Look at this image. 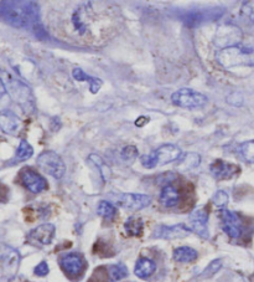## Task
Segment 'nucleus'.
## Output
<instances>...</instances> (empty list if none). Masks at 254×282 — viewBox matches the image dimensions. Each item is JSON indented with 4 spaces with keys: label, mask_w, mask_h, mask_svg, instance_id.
Wrapping results in <instances>:
<instances>
[{
    "label": "nucleus",
    "mask_w": 254,
    "mask_h": 282,
    "mask_svg": "<svg viewBox=\"0 0 254 282\" xmlns=\"http://www.w3.org/2000/svg\"><path fill=\"white\" fill-rule=\"evenodd\" d=\"M56 23L63 36L78 45H99L117 32L119 13L107 3H77L67 5L57 16Z\"/></svg>",
    "instance_id": "f257e3e1"
},
{
    "label": "nucleus",
    "mask_w": 254,
    "mask_h": 282,
    "mask_svg": "<svg viewBox=\"0 0 254 282\" xmlns=\"http://www.w3.org/2000/svg\"><path fill=\"white\" fill-rule=\"evenodd\" d=\"M0 19L14 27H35L40 21V7L35 2H0Z\"/></svg>",
    "instance_id": "f03ea898"
},
{
    "label": "nucleus",
    "mask_w": 254,
    "mask_h": 282,
    "mask_svg": "<svg viewBox=\"0 0 254 282\" xmlns=\"http://www.w3.org/2000/svg\"><path fill=\"white\" fill-rule=\"evenodd\" d=\"M0 80L5 90L10 95L11 100L18 103L25 112H31L35 106H33V97L29 86L13 77L8 72H0Z\"/></svg>",
    "instance_id": "7ed1b4c3"
},
{
    "label": "nucleus",
    "mask_w": 254,
    "mask_h": 282,
    "mask_svg": "<svg viewBox=\"0 0 254 282\" xmlns=\"http://www.w3.org/2000/svg\"><path fill=\"white\" fill-rule=\"evenodd\" d=\"M216 58L225 69L254 66V50L238 44L217 51Z\"/></svg>",
    "instance_id": "20e7f679"
},
{
    "label": "nucleus",
    "mask_w": 254,
    "mask_h": 282,
    "mask_svg": "<svg viewBox=\"0 0 254 282\" xmlns=\"http://www.w3.org/2000/svg\"><path fill=\"white\" fill-rule=\"evenodd\" d=\"M171 101L174 105H176L181 108L197 110V108L205 107L207 105L208 100L201 92L191 90V88H181V90L172 93Z\"/></svg>",
    "instance_id": "39448f33"
},
{
    "label": "nucleus",
    "mask_w": 254,
    "mask_h": 282,
    "mask_svg": "<svg viewBox=\"0 0 254 282\" xmlns=\"http://www.w3.org/2000/svg\"><path fill=\"white\" fill-rule=\"evenodd\" d=\"M38 166L44 170L45 173L54 177L55 179H61L66 172V166L57 153L52 150L43 152L38 158Z\"/></svg>",
    "instance_id": "423d86ee"
},
{
    "label": "nucleus",
    "mask_w": 254,
    "mask_h": 282,
    "mask_svg": "<svg viewBox=\"0 0 254 282\" xmlns=\"http://www.w3.org/2000/svg\"><path fill=\"white\" fill-rule=\"evenodd\" d=\"M20 180L22 185L33 194H39V193L46 191L47 186H49L43 175H40L36 170L31 168H24L21 170Z\"/></svg>",
    "instance_id": "0eeeda50"
},
{
    "label": "nucleus",
    "mask_w": 254,
    "mask_h": 282,
    "mask_svg": "<svg viewBox=\"0 0 254 282\" xmlns=\"http://www.w3.org/2000/svg\"><path fill=\"white\" fill-rule=\"evenodd\" d=\"M222 222V229L231 239H239L243 233V228H242V220L239 215L237 213H233L231 210H226L223 209L220 214Z\"/></svg>",
    "instance_id": "6e6552de"
},
{
    "label": "nucleus",
    "mask_w": 254,
    "mask_h": 282,
    "mask_svg": "<svg viewBox=\"0 0 254 282\" xmlns=\"http://www.w3.org/2000/svg\"><path fill=\"white\" fill-rule=\"evenodd\" d=\"M117 203L122 208L128 209V210H141L147 208L152 203V198L145 194H133V193H125V194H119L117 197Z\"/></svg>",
    "instance_id": "1a4fd4ad"
},
{
    "label": "nucleus",
    "mask_w": 254,
    "mask_h": 282,
    "mask_svg": "<svg viewBox=\"0 0 254 282\" xmlns=\"http://www.w3.org/2000/svg\"><path fill=\"white\" fill-rule=\"evenodd\" d=\"M225 13V9L222 8H212V9H203V10H197V12L189 13L186 15L185 23L189 26L195 27L197 25L206 23V21H212L219 19L222 14Z\"/></svg>",
    "instance_id": "9d476101"
},
{
    "label": "nucleus",
    "mask_w": 254,
    "mask_h": 282,
    "mask_svg": "<svg viewBox=\"0 0 254 282\" xmlns=\"http://www.w3.org/2000/svg\"><path fill=\"white\" fill-rule=\"evenodd\" d=\"M54 235L55 226L52 224H43L30 231L27 240L30 244L36 245V246H44V245H49L52 241Z\"/></svg>",
    "instance_id": "9b49d317"
},
{
    "label": "nucleus",
    "mask_w": 254,
    "mask_h": 282,
    "mask_svg": "<svg viewBox=\"0 0 254 282\" xmlns=\"http://www.w3.org/2000/svg\"><path fill=\"white\" fill-rule=\"evenodd\" d=\"M208 213L206 211L205 208L195 209L191 214H190V229L191 231L196 233L203 239L208 237Z\"/></svg>",
    "instance_id": "f8f14e48"
},
{
    "label": "nucleus",
    "mask_w": 254,
    "mask_h": 282,
    "mask_svg": "<svg viewBox=\"0 0 254 282\" xmlns=\"http://www.w3.org/2000/svg\"><path fill=\"white\" fill-rule=\"evenodd\" d=\"M241 32L237 27L231 26V25H225L221 29L217 32L216 34V43L217 45L222 49L226 47L238 45L239 40H241Z\"/></svg>",
    "instance_id": "ddd939ff"
},
{
    "label": "nucleus",
    "mask_w": 254,
    "mask_h": 282,
    "mask_svg": "<svg viewBox=\"0 0 254 282\" xmlns=\"http://www.w3.org/2000/svg\"><path fill=\"white\" fill-rule=\"evenodd\" d=\"M60 265L67 275L77 276L85 269V260L80 254L69 253L61 256Z\"/></svg>",
    "instance_id": "4468645a"
},
{
    "label": "nucleus",
    "mask_w": 254,
    "mask_h": 282,
    "mask_svg": "<svg viewBox=\"0 0 254 282\" xmlns=\"http://www.w3.org/2000/svg\"><path fill=\"white\" fill-rule=\"evenodd\" d=\"M190 233H191V229L184 224H177L172 226L159 225L154 230V233H153V236L158 237V239L172 240L177 239V237L188 236L190 235Z\"/></svg>",
    "instance_id": "2eb2a0df"
},
{
    "label": "nucleus",
    "mask_w": 254,
    "mask_h": 282,
    "mask_svg": "<svg viewBox=\"0 0 254 282\" xmlns=\"http://www.w3.org/2000/svg\"><path fill=\"white\" fill-rule=\"evenodd\" d=\"M153 152L156 157V166H165L167 163L178 161L181 157V149L175 144H164Z\"/></svg>",
    "instance_id": "dca6fc26"
},
{
    "label": "nucleus",
    "mask_w": 254,
    "mask_h": 282,
    "mask_svg": "<svg viewBox=\"0 0 254 282\" xmlns=\"http://www.w3.org/2000/svg\"><path fill=\"white\" fill-rule=\"evenodd\" d=\"M0 262H2L3 270L9 276H14L18 271L20 255L16 250L11 247H4V251L0 254Z\"/></svg>",
    "instance_id": "f3484780"
},
{
    "label": "nucleus",
    "mask_w": 254,
    "mask_h": 282,
    "mask_svg": "<svg viewBox=\"0 0 254 282\" xmlns=\"http://www.w3.org/2000/svg\"><path fill=\"white\" fill-rule=\"evenodd\" d=\"M21 128V121L15 113L7 110L0 113V130L7 135L16 136Z\"/></svg>",
    "instance_id": "a211bd4d"
},
{
    "label": "nucleus",
    "mask_w": 254,
    "mask_h": 282,
    "mask_svg": "<svg viewBox=\"0 0 254 282\" xmlns=\"http://www.w3.org/2000/svg\"><path fill=\"white\" fill-rule=\"evenodd\" d=\"M210 172L214 178H217V179H230L234 174H237L238 167L234 166L232 163H228V162L219 159V161L213 162V163L211 164Z\"/></svg>",
    "instance_id": "6ab92c4d"
},
{
    "label": "nucleus",
    "mask_w": 254,
    "mask_h": 282,
    "mask_svg": "<svg viewBox=\"0 0 254 282\" xmlns=\"http://www.w3.org/2000/svg\"><path fill=\"white\" fill-rule=\"evenodd\" d=\"M159 199H160L161 205L165 206V208H174V206L178 205V203H180L181 194L174 185L167 184V185L161 189Z\"/></svg>",
    "instance_id": "aec40b11"
},
{
    "label": "nucleus",
    "mask_w": 254,
    "mask_h": 282,
    "mask_svg": "<svg viewBox=\"0 0 254 282\" xmlns=\"http://www.w3.org/2000/svg\"><path fill=\"white\" fill-rule=\"evenodd\" d=\"M155 270H156V265L153 260L141 258L136 261L134 273H135L139 278H148L155 272Z\"/></svg>",
    "instance_id": "412c9836"
},
{
    "label": "nucleus",
    "mask_w": 254,
    "mask_h": 282,
    "mask_svg": "<svg viewBox=\"0 0 254 282\" xmlns=\"http://www.w3.org/2000/svg\"><path fill=\"white\" fill-rule=\"evenodd\" d=\"M201 157L197 153H185V154H181V157L178 158L176 168L180 172H189V170L199 167Z\"/></svg>",
    "instance_id": "4be33fe9"
},
{
    "label": "nucleus",
    "mask_w": 254,
    "mask_h": 282,
    "mask_svg": "<svg viewBox=\"0 0 254 282\" xmlns=\"http://www.w3.org/2000/svg\"><path fill=\"white\" fill-rule=\"evenodd\" d=\"M72 76H74V79L76 81H86V82H89V90H91L92 93H97L100 90V87H102V80L100 79H97V77H91L88 76L86 72H83L82 69H75L74 71H72Z\"/></svg>",
    "instance_id": "5701e85b"
},
{
    "label": "nucleus",
    "mask_w": 254,
    "mask_h": 282,
    "mask_svg": "<svg viewBox=\"0 0 254 282\" xmlns=\"http://www.w3.org/2000/svg\"><path fill=\"white\" fill-rule=\"evenodd\" d=\"M197 251L190 246H180L174 251V260L177 262H192L197 259Z\"/></svg>",
    "instance_id": "b1692460"
},
{
    "label": "nucleus",
    "mask_w": 254,
    "mask_h": 282,
    "mask_svg": "<svg viewBox=\"0 0 254 282\" xmlns=\"http://www.w3.org/2000/svg\"><path fill=\"white\" fill-rule=\"evenodd\" d=\"M124 229H125V231H127L128 235L139 236V235H141V233H143L144 223L140 217L130 216L129 219L125 222Z\"/></svg>",
    "instance_id": "393cba45"
},
{
    "label": "nucleus",
    "mask_w": 254,
    "mask_h": 282,
    "mask_svg": "<svg viewBox=\"0 0 254 282\" xmlns=\"http://www.w3.org/2000/svg\"><path fill=\"white\" fill-rule=\"evenodd\" d=\"M97 213L103 219L113 220L117 215V208L112 203L107 202V200H102V202H99L98 206H97Z\"/></svg>",
    "instance_id": "a878e982"
},
{
    "label": "nucleus",
    "mask_w": 254,
    "mask_h": 282,
    "mask_svg": "<svg viewBox=\"0 0 254 282\" xmlns=\"http://www.w3.org/2000/svg\"><path fill=\"white\" fill-rule=\"evenodd\" d=\"M32 154H33L32 146L27 141L22 139V141L20 142V146H19L18 150H16L15 161H18V162L27 161V159L32 157Z\"/></svg>",
    "instance_id": "bb28decb"
},
{
    "label": "nucleus",
    "mask_w": 254,
    "mask_h": 282,
    "mask_svg": "<svg viewBox=\"0 0 254 282\" xmlns=\"http://www.w3.org/2000/svg\"><path fill=\"white\" fill-rule=\"evenodd\" d=\"M108 271H110V277L112 281H121L128 276V269L123 264L112 265Z\"/></svg>",
    "instance_id": "cd10ccee"
},
{
    "label": "nucleus",
    "mask_w": 254,
    "mask_h": 282,
    "mask_svg": "<svg viewBox=\"0 0 254 282\" xmlns=\"http://www.w3.org/2000/svg\"><path fill=\"white\" fill-rule=\"evenodd\" d=\"M89 161L93 162V163L96 164L97 168L99 169L100 174H102L103 179L107 180L108 178H110V175H111V170H110V168H108L107 164L104 163V161H103V159L100 158L99 155H97V154H91V155H89Z\"/></svg>",
    "instance_id": "c85d7f7f"
},
{
    "label": "nucleus",
    "mask_w": 254,
    "mask_h": 282,
    "mask_svg": "<svg viewBox=\"0 0 254 282\" xmlns=\"http://www.w3.org/2000/svg\"><path fill=\"white\" fill-rule=\"evenodd\" d=\"M239 150H241V154L243 155L245 162L254 163V141L244 142L239 148Z\"/></svg>",
    "instance_id": "c756f323"
},
{
    "label": "nucleus",
    "mask_w": 254,
    "mask_h": 282,
    "mask_svg": "<svg viewBox=\"0 0 254 282\" xmlns=\"http://www.w3.org/2000/svg\"><path fill=\"white\" fill-rule=\"evenodd\" d=\"M139 155L138 148L135 146H125L122 149L121 152V157L124 162L127 163H132V162L135 161V158Z\"/></svg>",
    "instance_id": "7c9ffc66"
},
{
    "label": "nucleus",
    "mask_w": 254,
    "mask_h": 282,
    "mask_svg": "<svg viewBox=\"0 0 254 282\" xmlns=\"http://www.w3.org/2000/svg\"><path fill=\"white\" fill-rule=\"evenodd\" d=\"M228 200H230L228 194L223 191L216 192L214 193L213 198H212V203H213V205L219 209H225L226 205L228 204Z\"/></svg>",
    "instance_id": "2f4dec72"
},
{
    "label": "nucleus",
    "mask_w": 254,
    "mask_h": 282,
    "mask_svg": "<svg viewBox=\"0 0 254 282\" xmlns=\"http://www.w3.org/2000/svg\"><path fill=\"white\" fill-rule=\"evenodd\" d=\"M222 267V260H213L202 272V277H212Z\"/></svg>",
    "instance_id": "473e14b6"
},
{
    "label": "nucleus",
    "mask_w": 254,
    "mask_h": 282,
    "mask_svg": "<svg viewBox=\"0 0 254 282\" xmlns=\"http://www.w3.org/2000/svg\"><path fill=\"white\" fill-rule=\"evenodd\" d=\"M49 265H47L46 261H41L40 264L38 265V266L33 269V273H35L36 276H40V277H43V276H46L47 273H49Z\"/></svg>",
    "instance_id": "72a5a7b5"
},
{
    "label": "nucleus",
    "mask_w": 254,
    "mask_h": 282,
    "mask_svg": "<svg viewBox=\"0 0 254 282\" xmlns=\"http://www.w3.org/2000/svg\"><path fill=\"white\" fill-rule=\"evenodd\" d=\"M145 122H149V118H147V117H140L139 119H136L135 124L138 126V127H143Z\"/></svg>",
    "instance_id": "f704fd0d"
},
{
    "label": "nucleus",
    "mask_w": 254,
    "mask_h": 282,
    "mask_svg": "<svg viewBox=\"0 0 254 282\" xmlns=\"http://www.w3.org/2000/svg\"><path fill=\"white\" fill-rule=\"evenodd\" d=\"M5 194H7V188H5L3 184H0V202H2V200H4Z\"/></svg>",
    "instance_id": "c9c22d12"
}]
</instances>
